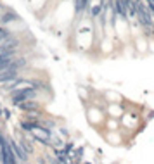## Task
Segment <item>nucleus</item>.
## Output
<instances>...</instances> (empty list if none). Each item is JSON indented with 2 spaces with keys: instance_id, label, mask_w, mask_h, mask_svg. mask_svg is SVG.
Segmentation results:
<instances>
[{
  "instance_id": "nucleus-3",
  "label": "nucleus",
  "mask_w": 154,
  "mask_h": 164,
  "mask_svg": "<svg viewBox=\"0 0 154 164\" xmlns=\"http://www.w3.org/2000/svg\"><path fill=\"white\" fill-rule=\"evenodd\" d=\"M16 107L26 114H38L43 111V104L40 100H23V102L16 104Z\"/></svg>"
},
{
  "instance_id": "nucleus-11",
  "label": "nucleus",
  "mask_w": 154,
  "mask_h": 164,
  "mask_svg": "<svg viewBox=\"0 0 154 164\" xmlns=\"http://www.w3.org/2000/svg\"><path fill=\"white\" fill-rule=\"evenodd\" d=\"M106 126L109 128V131H118V128H120V121H118V118H111V119H107L106 121Z\"/></svg>"
},
{
  "instance_id": "nucleus-9",
  "label": "nucleus",
  "mask_w": 154,
  "mask_h": 164,
  "mask_svg": "<svg viewBox=\"0 0 154 164\" xmlns=\"http://www.w3.org/2000/svg\"><path fill=\"white\" fill-rule=\"evenodd\" d=\"M107 112L111 114V118H121V116L125 114V111L118 102H114V104H111V105L107 107Z\"/></svg>"
},
{
  "instance_id": "nucleus-7",
  "label": "nucleus",
  "mask_w": 154,
  "mask_h": 164,
  "mask_svg": "<svg viewBox=\"0 0 154 164\" xmlns=\"http://www.w3.org/2000/svg\"><path fill=\"white\" fill-rule=\"evenodd\" d=\"M92 4V0H74V14L80 17V14H83L85 10H88Z\"/></svg>"
},
{
  "instance_id": "nucleus-1",
  "label": "nucleus",
  "mask_w": 154,
  "mask_h": 164,
  "mask_svg": "<svg viewBox=\"0 0 154 164\" xmlns=\"http://www.w3.org/2000/svg\"><path fill=\"white\" fill-rule=\"evenodd\" d=\"M42 92H50L49 86H33V88H23V90H14L9 93V99L12 105L23 102V100H40Z\"/></svg>"
},
{
  "instance_id": "nucleus-6",
  "label": "nucleus",
  "mask_w": 154,
  "mask_h": 164,
  "mask_svg": "<svg viewBox=\"0 0 154 164\" xmlns=\"http://www.w3.org/2000/svg\"><path fill=\"white\" fill-rule=\"evenodd\" d=\"M113 9H114V12L120 16V19L128 21V7H126V2H125V0H114Z\"/></svg>"
},
{
  "instance_id": "nucleus-5",
  "label": "nucleus",
  "mask_w": 154,
  "mask_h": 164,
  "mask_svg": "<svg viewBox=\"0 0 154 164\" xmlns=\"http://www.w3.org/2000/svg\"><path fill=\"white\" fill-rule=\"evenodd\" d=\"M87 119H88V123L90 124H101L104 119V114L101 109H97V107H92V109H88L87 111Z\"/></svg>"
},
{
  "instance_id": "nucleus-8",
  "label": "nucleus",
  "mask_w": 154,
  "mask_h": 164,
  "mask_svg": "<svg viewBox=\"0 0 154 164\" xmlns=\"http://www.w3.org/2000/svg\"><path fill=\"white\" fill-rule=\"evenodd\" d=\"M18 55H19V54H2V55H0V71L5 69L10 62L18 57Z\"/></svg>"
},
{
  "instance_id": "nucleus-12",
  "label": "nucleus",
  "mask_w": 154,
  "mask_h": 164,
  "mask_svg": "<svg viewBox=\"0 0 154 164\" xmlns=\"http://www.w3.org/2000/svg\"><path fill=\"white\" fill-rule=\"evenodd\" d=\"M10 35H12V33H10V31L7 30V26H2V24H0V41L7 40Z\"/></svg>"
},
{
  "instance_id": "nucleus-10",
  "label": "nucleus",
  "mask_w": 154,
  "mask_h": 164,
  "mask_svg": "<svg viewBox=\"0 0 154 164\" xmlns=\"http://www.w3.org/2000/svg\"><path fill=\"white\" fill-rule=\"evenodd\" d=\"M106 138H107V142H111L113 145H118L120 142H121V136L116 133V130L111 131V133H107V135H106Z\"/></svg>"
},
{
  "instance_id": "nucleus-4",
  "label": "nucleus",
  "mask_w": 154,
  "mask_h": 164,
  "mask_svg": "<svg viewBox=\"0 0 154 164\" xmlns=\"http://www.w3.org/2000/svg\"><path fill=\"white\" fill-rule=\"evenodd\" d=\"M19 21H21L19 14L14 12V10H10V9H5L0 14V24H2V26H7L10 22H19Z\"/></svg>"
},
{
  "instance_id": "nucleus-2",
  "label": "nucleus",
  "mask_w": 154,
  "mask_h": 164,
  "mask_svg": "<svg viewBox=\"0 0 154 164\" xmlns=\"http://www.w3.org/2000/svg\"><path fill=\"white\" fill-rule=\"evenodd\" d=\"M26 133L30 135L31 138L35 140V142H40L43 145H50V140H52V130L49 128H45V126H35L33 130L30 131H26Z\"/></svg>"
},
{
  "instance_id": "nucleus-13",
  "label": "nucleus",
  "mask_w": 154,
  "mask_h": 164,
  "mask_svg": "<svg viewBox=\"0 0 154 164\" xmlns=\"http://www.w3.org/2000/svg\"><path fill=\"white\" fill-rule=\"evenodd\" d=\"M0 118H2V111H0Z\"/></svg>"
}]
</instances>
